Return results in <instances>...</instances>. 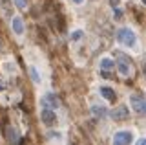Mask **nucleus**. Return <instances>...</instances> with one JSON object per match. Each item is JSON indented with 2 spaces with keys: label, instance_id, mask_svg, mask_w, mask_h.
<instances>
[{
  "label": "nucleus",
  "instance_id": "1",
  "mask_svg": "<svg viewBox=\"0 0 146 145\" xmlns=\"http://www.w3.org/2000/svg\"><path fill=\"white\" fill-rule=\"evenodd\" d=\"M115 57L119 59L117 61V66H119V72H121L122 75H130V74H133V62H131V59L126 55V53H122V52H115Z\"/></svg>",
  "mask_w": 146,
  "mask_h": 145
},
{
  "label": "nucleus",
  "instance_id": "2",
  "mask_svg": "<svg viewBox=\"0 0 146 145\" xmlns=\"http://www.w3.org/2000/svg\"><path fill=\"white\" fill-rule=\"evenodd\" d=\"M117 39H119V42L124 44V46H135V42H137L135 33H133V31H131L130 28H122V30H119Z\"/></svg>",
  "mask_w": 146,
  "mask_h": 145
},
{
  "label": "nucleus",
  "instance_id": "3",
  "mask_svg": "<svg viewBox=\"0 0 146 145\" xmlns=\"http://www.w3.org/2000/svg\"><path fill=\"white\" fill-rule=\"evenodd\" d=\"M131 140H133V134L130 130H119L113 136V145H130Z\"/></svg>",
  "mask_w": 146,
  "mask_h": 145
},
{
  "label": "nucleus",
  "instance_id": "4",
  "mask_svg": "<svg viewBox=\"0 0 146 145\" xmlns=\"http://www.w3.org/2000/svg\"><path fill=\"white\" fill-rule=\"evenodd\" d=\"M131 105H133V110L139 112V114H146V96H141V94H135L131 96Z\"/></svg>",
  "mask_w": 146,
  "mask_h": 145
},
{
  "label": "nucleus",
  "instance_id": "5",
  "mask_svg": "<svg viewBox=\"0 0 146 145\" xmlns=\"http://www.w3.org/2000/svg\"><path fill=\"white\" fill-rule=\"evenodd\" d=\"M42 105L46 108H51V110H55V108L60 107V99L55 96V94H46V96L42 97Z\"/></svg>",
  "mask_w": 146,
  "mask_h": 145
},
{
  "label": "nucleus",
  "instance_id": "6",
  "mask_svg": "<svg viewBox=\"0 0 146 145\" xmlns=\"http://www.w3.org/2000/svg\"><path fill=\"white\" fill-rule=\"evenodd\" d=\"M128 107H124V105H121V107H117L115 110H111V117L113 119H117V121H124V119H128Z\"/></svg>",
  "mask_w": 146,
  "mask_h": 145
},
{
  "label": "nucleus",
  "instance_id": "7",
  "mask_svg": "<svg viewBox=\"0 0 146 145\" xmlns=\"http://www.w3.org/2000/svg\"><path fill=\"white\" fill-rule=\"evenodd\" d=\"M40 117H42V121L46 125H55L57 123V116H55V110H51V108H44Z\"/></svg>",
  "mask_w": 146,
  "mask_h": 145
},
{
  "label": "nucleus",
  "instance_id": "8",
  "mask_svg": "<svg viewBox=\"0 0 146 145\" xmlns=\"http://www.w3.org/2000/svg\"><path fill=\"white\" fill-rule=\"evenodd\" d=\"M11 26H13V31H15L17 35L24 33V22H22L20 17H15V19L11 20Z\"/></svg>",
  "mask_w": 146,
  "mask_h": 145
},
{
  "label": "nucleus",
  "instance_id": "9",
  "mask_svg": "<svg viewBox=\"0 0 146 145\" xmlns=\"http://www.w3.org/2000/svg\"><path fill=\"white\" fill-rule=\"evenodd\" d=\"M99 92L102 94V96L106 97L108 101H111V103L115 101V92H113V88H110V87H100V88H99Z\"/></svg>",
  "mask_w": 146,
  "mask_h": 145
},
{
  "label": "nucleus",
  "instance_id": "10",
  "mask_svg": "<svg viewBox=\"0 0 146 145\" xmlns=\"http://www.w3.org/2000/svg\"><path fill=\"white\" fill-rule=\"evenodd\" d=\"M6 132H7V140H9V142H11L13 145H17V143H18V134H17V130L13 129V127H7Z\"/></svg>",
  "mask_w": 146,
  "mask_h": 145
},
{
  "label": "nucleus",
  "instance_id": "11",
  "mask_svg": "<svg viewBox=\"0 0 146 145\" xmlns=\"http://www.w3.org/2000/svg\"><path fill=\"white\" fill-rule=\"evenodd\" d=\"M113 64H115V62H113L111 59L106 57V59H102V62H100V70H106V72L108 70H113Z\"/></svg>",
  "mask_w": 146,
  "mask_h": 145
},
{
  "label": "nucleus",
  "instance_id": "12",
  "mask_svg": "<svg viewBox=\"0 0 146 145\" xmlns=\"http://www.w3.org/2000/svg\"><path fill=\"white\" fill-rule=\"evenodd\" d=\"M91 112H93V116H99V117H104V116H106V108H104V107L93 105V107H91Z\"/></svg>",
  "mask_w": 146,
  "mask_h": 145
},
{
  "label": "nucleus",
  "instance_id": "13",
  "mask_svg": "<svg viewBox=\"0 0 146 145\" xmlns=\"http://www.w3.org/2000/svg\"><path fill=\"white\" fill-rule=\"evenodd\" d=\"M29 74H31V79H33L35 83H38V81H40V77H38V72H36L35 68H29Z\"/></svg>",
  "mask_w": 146,
  "mask_h": 145
},
{
  "label": "nucleus",
  "instance_id": "14",
  "mask_svg": "<svg viewBox=\"0 0 146 145\" xmlns=\"http://www.w3.org/2000/svg\"><path fill=\"white\" fill-rule=\"evenodd\" d=\"M15 4H17V7L18 9H26V0H15Z\"/></svg>",
  "mask_w": 146,
  "mask_h": 145
},
{
  "label": "nucleus",
  "instance_id": "15",
  "mask_svg": "<svg viewBox=\"0 0 146 145\" xmlns=\"http://www.w3.org/2000/svg\"><path fill=\"white\" fill-rule=\"evenodd\" d=\"M135 145H146V138H141V140H137V143Z\"/></svg>",
  "mask_w": 146,
  "mask_h": 145
},
{
  "label": "nucleus",
  "instance_id": "16",
  "mask_svg": "<svg viewBox=\"0 0 146 145\" xmlns=\"http://www.w3.org/2000/svg\"><path fill=\"white\" fill-rule=\"evenodd\" d=\"M73 2H77V4H80V2H82V0H73Z\"/></svg>",
  "mask_w": 146,
  "mask_h": 145
},
{
  "label": "nucleus",
  "instance_id": "17",
  "mask_svg": "<svg viewBox=\"0 0 146 145\" xmlns=\"http://www.w3.org/2000/svg\"><path fill=\"white\" fill-rule=\"evenodd\" d=\"M143 2H144V4H146V0H143Z\"/></svg>",
  "mask_w": 146,
  "mask_h": 145
}]
</instances>
